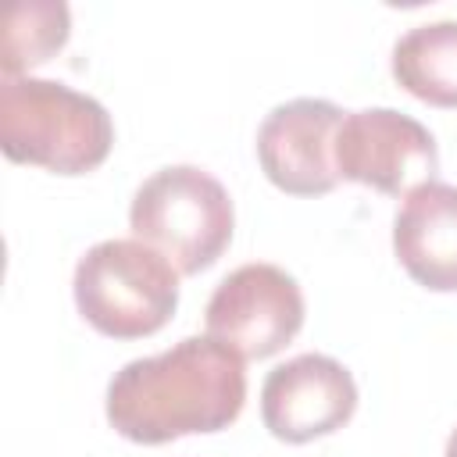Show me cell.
<instances>
[{"instance_id": "cell-1", "label": "cell", "mask_w": 457, "mask_h": 457, "mask_svg": "<svg viewBox=\"0 0 457 457\" xmlns=\"http://www.w3.org/2000/svg\"><path fill=\"white\" fill-rule=\"evenodd\" d=\"M246 403V368L211 336H186L164 353L136 357L107 382V421L118 436L161 446L228 428Z\"/></svg>"}, {"instance_id": "cell-2", "label": "cell", "mask_w": 457, "mask_h": 457, "mask_svg": "<svg viewBox=\"0 0 457 457\" xmlns=\"http://www.w3.org/2000/svg\"><path fill=\"white\" fill-rule=\"evenodd\" d=\"M0 146L14 164H32L54 175L96 171L114 146L107 107L54 79L0 82Z\"/></svg>"}, {"instance_id": "cell-3", "label": "cell", "mask_w": 457, "mask_h": 457, "mask_svg": "<svg viewBox=\"0 0 457 457\" xmlns=\"http://www.w3.org/2000/svg\"><path fill=\"white\" fill-rule=\"evenodd\" d=\"M129 228L132 239L164 253L179 275H200L228 250L236 207L211 171L168 164L132 193Z\"/></svg>"}, {"instance_id": "cell-4", "label": "cell", "mask_w": 457, "mask_h": 457, "mask_svg": "<svg viewBox=\"0 0 457 457\" xmlns=\"http://www.w3.org/2000/svg\"><path fill=\"white\" fill-rule=\"evenodd\" d=\"M79 314L111 339L161 332L179 307V268L139 239L89 246L71 278Z\"/></svg>"}, {"instance_id": "cell-5", "label": "cell", "mask_w": 457, "mask_h": 457, "mask_svg": "<svg viewBox=\"0 0 457 457\" xmlns=\"http://www.w3.org/2000/svg\"><path fill=\"white\" fill-rule=\"evenodd\" d=\"M300 282L278 264H243L228 271L204 311L207 336L236 350L243 361H264L286 350L303 328Z\"/></svg>"}, {"instance_id": "cell-6", "label": "cell", "mask_w": 457, "mask_h": 457, "mask_svg": "<svg viewBox=\"0 0 457 457\" xmlns=\"http://www.w3.org/2000/svg\"><path fill=\"white\" fill-rule=\"evenodd\" d=\"M336 171L386 196H407L436 179L439 146L418 118L393 107H364L346 114L336 132Z\"/></svg>"}, {"instance_id": "cell-7", "label": "cell", "mask_w": 457, "mask_h": 457, "mask_svg": "<svg viewBox=\"0 0 457 457\" xmlns=\"http://www.w3.org/2000/svg\"><path fill=\"white\" fill-rule=\"evenodd\" d=\"M346 111L321 96H296L271 107L257 129V161L268 182L289 196L336 189V132Z\"/></svg>"}, {"instance_id": "cell-8", "label": "cell", "mask_w": 457, "mask_h": 457, "mask_svg": "<svg viewBox=\"0 0 457 457\" xmlns=\"http://www.w3.org/2000/svg\"><path fill=\"white\" fill-rule=\"evenodd\" d=\"M357 411V382L328 353H296L261 386V421L282 443H311L343 428Z\"/></svg>"}, {"instance_id": "cell-9", "label": "cell", "mask_w": 457, "mask_h": 457, "mask_svg": "<svg viewBox=\"0 0 457 457\" xmlns=\"http://www.w3.org/2000/svg\"><path fill=\"white\" fill-rule=\"evenodd\" d=\"M393 253L418 286L457 293V186L432 179L403 196L393 218Z\"/></svg>"}, {"instance_id": "cell-10", "label": "cell", "mask_w": 457, "mask_h": 457, "mask_svg": "<svg viewBox=\"0 0 457 457\" xmlns=\"http://www.w3.org/2000/svg\"><path fill=\"white\" fill-rule=\"evenodd\" d=\"M393 79L432 107H457V21H425L393 46Z\"/></svg>"}, {"instance_id": "cell-11", "label": "cell", "mask_w": 457, "mask_h": 457, "mask_svg": "<svg viewBox=\"0 0 457 457\" xmlns=\"http://www.w3.org/2000/svg\"><path fill=\"white\" fill-rule=\"evenodd\" d=\"M71 36V11L61 0H21L4 11L0 71L21 79L29 68L50 61Z\"/></svg>"}, {"instance_id": "cell-12", "label": "cell", "mask_w": 457, "mask_h": 457, "mask_svg": "<svg viewBox=\"0 0 457 457\" xmlns=\"http://www.w3.org/2000/svg\"><path fill=\"white\" fill-rule=\"evenodd\" d=\"M443 457H457V428L450 432V439H446V450H443Z\"/></svg>"}]
</instances>
